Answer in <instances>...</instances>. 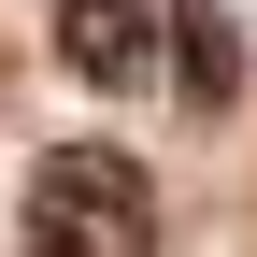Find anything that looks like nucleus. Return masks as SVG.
<instances>
[{
    "instance_id": "nucleus-1",
    "label": "nucleus",
    "mask_w": 257,
    "mask_h": 257,
    "mask_svg": "<svg viewBox=\"0 0 257 257\" xmlns=\"http://www.w3.org/2000/svg\"><path fill=\"white\" fill-rule=\"evenodd\" d=\"M15 243H29V257H157V186H143V157L57 143L43 172H29V200H15Z\"/></svg>"
},
{
    "instance_id": "nucleus-2",
    "label": "nucleus",
    "mask_w": 257,
    "mask_h": 257,
    "mask_svg": "<svg viewBox=\"0 0 257 257\" xmlns=\"http://www.w3.org/2000/svg\"><path fill=\"white\" fill-rule=\"evenodd\" d=\"M172 86H186V114H229L243 100V29H229V0H172Z\"/></svg>"
},
{
    "instance_id": "nucleus-3",
    "label": "nucleus",
    "mask_w": 257,
    "mask_h": 257,
    "mask_svg": "<svg viewBox=\"0 0 257 257\" xmlns=\"http://www.w3.org/2000/svg\"><path fill=\"white\" fill-rule=\"evenodd\" d=\"M57 57H72L86 86H128L157 57V0H57Z\"/></svg>"
}]
</instances>
